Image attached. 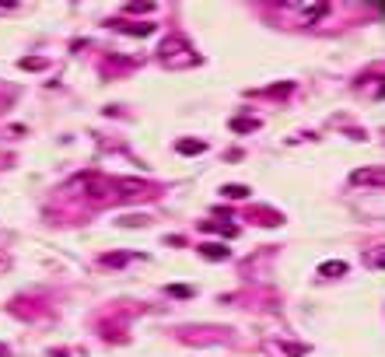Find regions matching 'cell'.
I'll return each instance as SVG.
<instances>
[{
    "instance_id": "7",
    "label": "cell",
    "mask_w": 385,
    "mask_h": 357,
    "mask_svg": "<svg viewBox=\"0 0 385 357\" xmlns=\"http://www.w3.org/2000/svg\"><path fill=\"white\" fill-rule=\"evenodd\" d=\"M322 273L326 277H340V273H346V266L343 263H322Z\"/></svg>"
},
{
    "instance_id": "6",
    "label": "cell",
    "mask_w": 385,
    "mask_h": 357,
    "mask_svg": "<svg viewBox=\"0 0 385 357\" xmlns=\"http://www.w3.org/2000/svg\"><path fill=\"white\" fill-rule=\"evenodd\" d=\"M350 182H382V168L378 172H357Z\"/></svg>"
},
{
    "instance_id": "8",
    "label": "cell",
    "mask_w": 385,
    "mask_h": 357,
    "mask_svg": "<svg viewBox=\"0 0 385 357\" xmlns=\"http://www.w3.org/2000/svg\"><path fill=\"white\" fill-rule=\"evenodd\" d=\"M21 67H25V70H42V60H25Z\"/></svg>"
},
{
    "instance_id": "1",
    "label": "cell",
    "mask_w": 385,
    "mask_h": 357,
    "mask_svg": "<svg viewBox=\"0 0 385 357\" xmlns=\"http://www.w3.org/2000/svg\"><path fill=\"white\" fill-rule=\"evenodd\" d=\"M200 256H203V259H228L231 252H228L224 245H200Z\"/></svg>"
},
{
    "instance_id": "5",
    "label": "cell",
    "mask_w": 385,
    "mask_h": 357,
    "mask_svg": "<svg viewBox=\"0 0 385 357\" xmlns=\"http://www.w3.org/2000/svg\"><path fill=\"white\" fill-rule=\"evenodd\" d=\"M249 189L245 186H224V200H245Z\"/></svg>"
},
{
    "instance_id": "9",
    "label": "cell",
    "mask_w": 385,
    "mask_h": 357,
    "mask_svg": "<svg viewBox=\"0 0 385 357\" xmlns=\"http://www.w3.org/2000/svg\"><path fill=\"white\" fill-rule=\"evenodd\" d=\"M0 357H7V347H4V343H0Z\"/></svg>"
},
{
    "instance_id": "4",
    "label": "cell",
    "mask_w": 385,
    "mask_h": 357,
    "mask_svg": "<svg viewBox=\"0 0 385 357\" xmlns=\"http://www.w3.org/2000/svg\"><path fill=\"white\" fill-rule=\"evenodd\" d=\"M98 263H102V266H126L130 256H126V252H112V256H102Z\"/></svg>"
},
{
    "instance_id": "2",
    "label": "cell",
    "mask_w": 385,
    "mask_h": 357,
    "mask_svg": "<svg viewBox=\"0 0 385 357\" xmlns=\"http://www.w3.org/2000/svg\"><path fill=\"white\" fill-rule=\"evenodd\" d=\"M165 294H168V298H192L196 291H192L189 284H168V287H165Z\"/></svg>"
},
{
    "instance_id": "3",
    "label": "cell",
    "mask_w": 385,
    "mask_h": 357,
    "mask_svg": "<svg viewBox=\"0 0 385 357\" xmlns=\"http://www.w3.org/2000/svg\"><path fill=\"white\" fill-rule=\"evenodd\" d=\"M200 151H207L203 140H179V154H200Z\"/></svg>"
}]
</instances>
